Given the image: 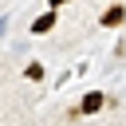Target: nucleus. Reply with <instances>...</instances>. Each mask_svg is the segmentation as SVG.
<instances>
[{"mask_svg": "<svg viewBox=\"0 0 126 126\" xmlns=\"http://www.w3.org/2000/svg\"><path fill=\"white\" fill-rule=\"evenodd\" d=\"M102 102H106V98H102V91H87V94H83V102L71 110V118H87V114H98V110H102Z\"/></svg>", "mask_w": 126, "mask_h": 126, "instance_id": "f257e3e1", "label": "nucleus"}, {"mask_svg": "<svg viewBox=\"0 0 126 126\" xmlns=\"http://www.w3.org/2000/svg\"><path fill=\"white\" fill-rule=\"evenodd\" d=\"M98 24H102V28H118V24H126V4H110V8L102 12Z\"/></svg>", "mask_w": 126, "mask_h": 126, "instance_id": "f03ea898", "label": "nucleus"}, {"mask_svg": "<svg viewBox=\"0 0 126 126\" xmlns=\"http://www.w3.org/2000/svg\"><path fill=\"white\" fill-rule=\"evenodd\" d=\"M55 24H59V16H55V8H47L43 16H35V20H32V32H35V35H47Z\"/></svg>", "mask_w": 126, "mask_h": 126, "instance_id": "7ed1b4c3", "label": "nucleus"}, {"mask_svg": "<svg viewBox=\"0 0 126 126\" xmlns=\"http://www.w3.org/2000/svg\"><path fill=\"white\" fill-rule=\"evenodd\" d=\"M43 75H47V71H43V63H39V59H32V63L24 67V79H32V83H43Z\"/></svg>", "mask_w": 126, "mask_h": 126, "instance_id": "20e7f679", "label": "nucleus"}, {"mask_svg": "<svg viewBox=\"0 0 126 126\" xmlns=\"http://www.w3.org/2000/svg\"><path fill=\"white\" fill-rule=\"evenodd\" d=\"M63 4H71V0H47V8H63Z\"/></svg>", "mask_w": 126, "mask_h": 126, "instance_id": "39448f33", "label": "nucleus"}, {"mask_svg": "<svg viewBox=\"0 0 126 126\" xmlns=\"http://www.w3.org/2000/svg\"><path fill=\"white\" fill-rule=\"evenodd\" d=\"M4 32H8V16H0V35H4Z\"/></svg>", "mask_w": 126, "mask_h": 126, "instance_id": "423d86ee", "label": "nucleus"}]
</instances>
